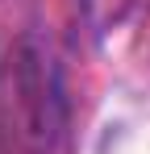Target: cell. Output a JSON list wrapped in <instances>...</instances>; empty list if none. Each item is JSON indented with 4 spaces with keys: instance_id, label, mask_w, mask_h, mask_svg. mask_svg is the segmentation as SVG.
I'll return each mask as SVG.
<instances>
[{
    "instance_id": "6da1fadb",
    "label": "cell",
    "mask_w": 150,
    "mask_h": 154,
    "mask_svg": "<svg viewBox=\"0 0 150 154\" xmlns=\"http://www.w3.org/2000/svg\"><path fill=\"white\" fill-rule=\"evenodd\" d=\"M63 79L38 38H21L0 63V146L8 154H50L63 133Z\"/></svg>"
}]
</instances>
